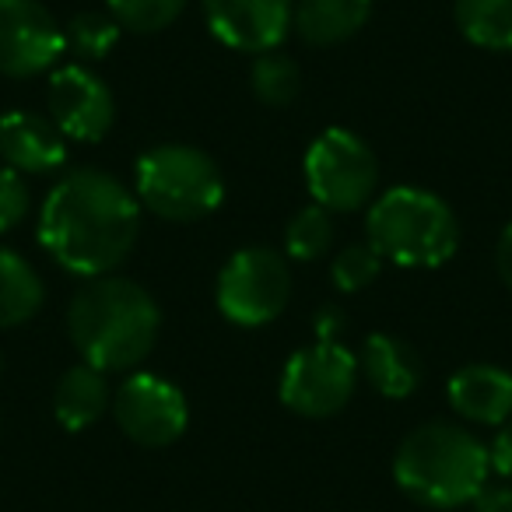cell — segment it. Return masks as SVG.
Here are the masks:
<instances>
[{
    "label": "cell",
    "instance_id": "obj_1",
    "mask_svg": "<svg viewBox=\"0 0 512 512\" xmlns=\"http://www.w3.org/2000/svg\"><path fill=\"white\" fill-rule=\"evenodd\" d=\"M141 235V200L102 169H74L39 211V242L64 271L106 278L130 256Z\"/></svg>",
    "mask_w": 512,
    "mask_h": 512
},
{
    "label": "cell",
    "instance_id": "obj_2",
    "mask_svg": "<svg viewBox=\"0 0 512 512\" xmlns=\"http://www.w3.org/2000/svg\"><path fill=\"white\" fill-rule=\"evenodd\" d=\"M162 330L158 302L137 281L88 278L67 306V334L81 362L102 372H130L151 355Z\"/></svg>",
    "mask_w": 512,
    "mask_h": 512
},
{
    "label": "cell",
    "instance_id": "obj_3",
    "mask_svg": "<svg viewBox=\"0 0 512 512\" xmlns=\"http://www.w3.org/2000/svg\"><path fill=\"white\" fill-rule=\"evenodd\" d=\"M488 446L449 421H428L400 442L393 456L397 488L425 509H460L488 484Z\"/></svg>",
    "mask_w": 512,
    "mask_h": 512
},
{
    "label": "cell",
    "instance_id": "obj_4",
    "mask_svg": "<svg viewBox=\"0 0 512 512\" xmlns=\"http://www.w3.org/2000/svg\"><path fill=\"white\" fill-rule=\"evenodd\" d=\"M369 246L397 267H442L460 246L449 204L421 186H393L369 207Z\"/></svg>",
    "mask_w": 512,
    "mask_h": 512
},
{
    "label": "cell",
    "instance_id": "obj_5",
    "mask_svg": "<svg viewBox=\"0 0 512 512\" xmlns=\"http://www.w3.org/2000/svg\"><path fill=\"white\" fill-rule=\"evenodd\" d=\"M134 193L155 218L190 225L225 200V179L207 151L190 144H158L137 158Z\"/></svg>",
    "mask_w": 512,
    "mask_h": 512
},
{
    "label": "cell",
    "instance_id": "obj_6",
    "mask_svg": "<svg viewBox=\"0 0 512 512\" xmlns=\"http://www.w3.org/2000/svg\"><path fill=\"white\" fill-rule=\"evenodd\" d=\"M292 299V271L278 249L246 246L228 256L221 267L218 285H214V302L218 313L235 327H267L285 313Z\"/></svg>",
    "mask_w": 512,
    "mask_h": 512
},
{
    "label": "cell",
    "instance_id": "obj_7",
    "mask_svg": "<svg viewBox=\"0 0 512 512\" xmlns=\"http://www.w3.org/2000/svg\"><path fill=\"white\" fill-rule=\"evenodd\" d=\"M306 186L327 211H358L376 197L379 162L358 134L330 127L306 151Z\"/></svg>",
    "mask_w": 512,
    "mask_h": 512
},
{
    "label": "cell",
    "instance_id": "obj_8",
    "mask_svg": "<svg viewBox=\"0 0 512 512\" xmlns=\"http://www.w3.org/2000/svg\"><path fill=\"white\" fill-rule=\"evenodd\" d=\"M358 372V358L341 341L299 348L281 372V404L302 418H334L355 397Z\"/></svg>",
    "mask_w": 512,
    "mask_h": 512
},
{
    "label": "cell",
    "instance_id": "obj_9",
    "mask_svg": "<svg viewBox=\"0 0 512 512\" xmlns=\"http://www.w3.org/2000/svg\"><path fill=\"white\" fill-rule=\"evenodd\" d=\"M116 425L144 449H165L186 432L190 407L176 383L155 372H130L113 397Z\"/></svg>",
    "mask_w": 512,
    "mask_h": 512
},
{
    "label": "cell",
    "instance_id": "obj_10",
    "mask_svg": "<svg viewBox=\"0 0 512 512\" xmlns=\"http://www.w3.org/2000/svg\"><path fill=\"white\" fill-rule=\"evenodd\" d=\"M67 53L64 29L39 0H0V74L36 78Z\"/></svg>",
    "mask_w": 512,
    "mask_h": 512
},
{
    "label": "cell",
    "instance_id": "obj_11",
    "mask_svg": "<svg viewBox=\"0 0 512 512\" xmlns=\"http://www.w3.org/2000/svg\"><path fill=\"white\" fill-rule=\"evenodd\" d=\"M46 102H50V116L57 123V130L64 137H71V141L95 144L116 123L113 92H109L99 74L81 64H67L60 71H53Z\"/></svg>",
    "mask_w": 512,
    "mask_h": 512
},
{
    "label": "cell",
    "instance_id": "obj_12",
    "mask_svg": "<svg viewBox=\"0 0 512 512\" xmlns=\"http://www.w3.org/2000/svg\"><path fill=\"white\" fill-rule=\"evenodd\" d=\"M292 0H204V22L218 43L239 53H271L292 29Z\"/></svg>",
    "mask_w": 512,
    "mask_h": 512
},
{
    "label": "cell",
    "instance_id": "obj_13",
    "mask_svg": "<svg viewBox=\"0 0 512 512\" xmlns=\"http://www.w3.org/2000/svg\"><path fill=\"white\" fill-rule=\"evenodd\" d=\"M0 158L22 176H50L67 162V144L53 120L11 109L0 116Z\"/></svg>",
    "mask_w": 512,
    "mask_h": 512
},
{
    "label": "cell",
    "instance_id": "obj_14",
    "mask_svg": "<svg viewBox=\"0 0 512 512\" xmlns=\"http://www.w3.org/2000/svg\"><path fill=\"white\" fill-rule=\"evenodd\" d=\"M449 404L470 425H505L512 418V372L498 365H467L446 386Z\"/></svg>",
    "mask_w": 512,
    "mask_h": 512
},
{
    "label": "cell",
    "instance_id": "obj_15",
    "mask_svg": "<svg viewBox=\"0 0 512 512\" xmlns=\"http://www.w3.org/2000/svg\"><path fill=\"white\" fill-rule=\"evenodd\" d=\"M358 369L365 372L369 386L386 400H407L421 386V358L411 344L393 334H372L362 344Z\"/></svg>",
    "mask_w": 512,
    "mask_h": 512
},
{
    "label": "cell",
    "instance_id": "obj_16",
    "mask_svg": "<svg viewBox=\"0 0 512 512\" xmlns=\"http://www.w3.org/2000/svg\"><path fill=\"white\" fill-rule=\"evenodd\" d=\"M113 407V390L102 369L81 362L60 376L57 390H53V414L67 432H85L92 428L102 414Z\"/></svg>",
    "mask_w": 512,
    "mask_h": 512
},
{
    "label": "cell",
    "instance_id": "obj_17",
    "mask_svg": "<svg viewBox=\"0 0 512 512\" xmlns=\"http://www.w3.org/2000/svg\"><path fill=\"white\" fill-rule=\"evenodd\" d=\"M372 15V0H299L292 25L309 46L348 43Z\"/></svg>",
    "mask_w": 512,
    "mask_h": 512
},
{
    "label": "cell",
    "instance_id": "obj_18",
    "mask_svg": "<svg viewBox=\"0 0 512 512\" xmlns=\"http://www.w3.org/2000/svg\"><path fill=\"white\" fill-rule=\"evenodd\" d=\"M46 288L36 267L15 249L0 246V330L22 327L43 309Z\"/></svg>",
    "mask_w": 512,
    "mask_h": 512
},
{
    "label": "cell",
    "instance_id": "obj_19",
    "mask_svg": "<svg viewBox=\"0 0 512 512\" xmlns=\"http://www.w3.org/2000/svg\"><path fill=\"white\" fill-rule=\"evenodd\" d=\"M463 39L491 53H512V0H456Z\"/></svg>",
    "mask_w": 512,
    "mask_h": 512
},
{
    "label": "cell",
    "instance_id": "obj_20",
    "mask_svg": "<svg viewBox=\"0 0 512 512\" xmlns=\"http://www.w3.org/2000/svg\"><path fill=\"white\" fill-rule=\"evenodd\" d=\"M249 85H253L256 99L267 106H292L302 88V71L292 57L278 50L256 53L253 67H249Z\"/></svg>",
    "mask_w": 512,
    "mask_h": 512
},
{
    "label": "cell",
    "instance_id": "obj_21",
    "mask_svg": "<svg viewBox=\"0 0 512 512\" xmlns=\"http://www.w3.org/2000/svg\"><path fill=\"white\" fill-rule=\"evenodd\" d=\"M330 214L334 211H327V207H320L313 200V204L302 207V211L288 221L285 249L292 260L309 264V260H320V256L330 253V246H334V218H330Z\"/></svg>",
    "mask_w": 512,
    "mask_h": 512
},
{
    "label": "cell",
    "instance_id": "obj_22",
    "mask_svg": "<svg viewBox=\"0 0 512 512\" xmlns=\"http://www.w3.org/2000/svg\"><path fill=\"white\" fill-rule=\"evenodd\" d=\"M120 32L123 29L113 15L81 11L64 29V39H67V50L78 53L81 60H106L109 53H113V46L120 43Z\"/></svg>",
    "mask_w": 512,
    "mask_h": 512
},
{
    "label": "cell",
    "instance_id": "obj_23",
    "mask_svg": "<svg viewBox=\"0 0 512 512\" xmlns=\"http://www.w3.org/2000/svg\"><path fill=\"white\" fill-rule=\"evenodd\" d=\"M106 4H109V15L120 22V29L151 36V32L169 29L186 11L190 0H106Z\"/></svg>",
    "mask_w": 512,
    "mask_h": 512
},
{
    "label": "cell",
    "instance_id": "obj_24",
    "mask_svg": "<svg viewBox=\"0 0 512 512\" xmlns=\"http://www.w3.org/2000/svg\"><path fill=\"white\" fill-rule=\"evenodd\" d=\"M379 271H383V256L369 242L341 249L334 256V264H330V278H334V285L341 292H362V288H369L379 278Z\"/></svg>",
    "mask_w": 512,
    "mask_h": 512
},
{
    "label": "cell",
    "instance_id": "obj_25",
    "mask_svg": "<svg viewBox=\"0 0 512 512\" xmlns=\"http://www.w3.org/2000/svg\"><path fill=\"white\" fill-rule=\"evenodd\" d=\"M29 183H25L22 172L0 165V235L11 232L25 221L29 214Z\"/></svg>",
    "mask_w": 512,
    "mask_h": 512
},
{
    "label": "cell",
    "instance_id": "obj_26",
    "mask_svg": "<svg viewBox=\"0 0 512 512\" xmlns=\"http://www.w3.org/2000/svg\"><path fill=\"white\" fill-rule=\"evenodd\" d=\"M488 460L502 481H512V418L505 425H498L495 442L488 446Z\"/></svg>",
    "mask_w": 512,
    "mask_h": 512
},
{
    "label": "cell",
    "instance_id": "obj_27",
    "mask_svg": "<svg viewBox=\"0 0 512 512\" xmlns=\"http://www.w3.org/2000/svg\"><path fill=\"white\" fill-rule=\"evenodd\" d=\"M474 512H512V484H484L481 495L470 502Z\"/></svg>",
    "mask_w": 512,
    "mask_h": 512
},
{
    "label": "cell",
    "instance_id": "obj_28",
    "mask_svg": "<svg viewBox=\"0 0 512 512\" xmlns=\"http://www.w3.org/2000/svg\"><path fill=\"white\" fill-rule=\"evenodd\" d=\"M313 330H316V341H341V334H344V316H341V309H334V306L320 309V316H316Z\"/></svg>",
    "mask_w": 512,
    "mask_h": 512
},
{
    "label": "cell",
    "instance_id": "obj_29",
    "mask_svg": "<svg viewBox=\"0 0 512 512\" xmlns=\"http://www.w3.org/2000/svg\"><path fill=\"white\" fill-rule=\"evenodd\" d=\"M495 267H498V278H502L505 285H509V292H512V221L502 228V235H498Z\"/></svg>",
    "mask_w": 512,
    "mask_h": 512
},
{
    "label": "cell",
    "instance_id": "obj_30",
    "mask_svg": "<svg viewBox=\"0 0 512 512\" xmlns=\"http://www.w3.org/2000/svg\"><path fill=\"white\" fill-rule=\"evenodd\" d=\"M0 369H4V358H0Z\"/></svg>",
    "mask_w": 512,
    "mask_h": 512
}]
</instances>
